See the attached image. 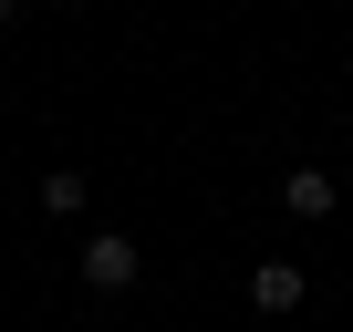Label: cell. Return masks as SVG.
Returning <instances> with one entry per match:
<instances>
[{
	"mask_svg": "<svg viewBox=\"0 0 353 332\" xmlns=\"http://www.w3.org/2000/svg\"><path fill=\"white\" fill-rule=\"evenodd\" d=\"M73 270H83V291H125V280L145 270V249H135L125 229H94V239L73 249Z\"/></svg>",
	"mask_w": 353,
	"mask_h": 332,
	"instance_id": "cell-1",
	"label": "cell"
},
{
	"mask_svg": "<svg viewBox=\"0 0 353 332\" xmlns=\"http://www.w3.org/2000/svg\"><path fill=\"white\" fill-rule=\"evenodd\" d=\"M281 208L291 218H332L343 208V177H332V166H291V177H281Z\"/></svg>",
	"mask_w": 353,
	"mask_h": 332,
	"instance_id": "cell-2",
	"label": "cell"
},
{
	"mask_svg": "<svg viewBox=\"0 0 353 332\" xmlns=\"http://www.w3.org/2000/svg\"><path fill=\"white\" fill-rule=\"evenodd\" d=\"M301 291H312V280H301V260H260V270H250V311H270V322H281V311H301Z\"/></svg>",
	"mask_w": 353,
	"mask_h": 332,
	"instance_id": "cell-3",
	"label": "cell"
},
{
	"mask_svg": "<svg viewBox=\"0 0 353 332\" xmlns=\"http://www.w3.org/2000/svg\"><path fill=\"white\" fill-rule=\"evenodd\" d=\"M42 208H63V218L83 208V166H42Z\"/></svg>",
	"mask_w": 353,
	"mask_h": 332,
	"instance_id": "cell-4",
	"label": "cell"
},
{
	"mask_svg": "<svg viewBox=\"0 0 353 332\" xmlns=\"http://www.w3.org/2000/svg\"><path fill=\"white\" fill-rule=\"evenodd\" d=\"M11 21H21V0H0V32H11Z\"/></svg>",
	"mask_w": 353,
	"mask_h": 332,
	"instance_id": "cell-5",
	"label": "cell"
}]
</instances>
